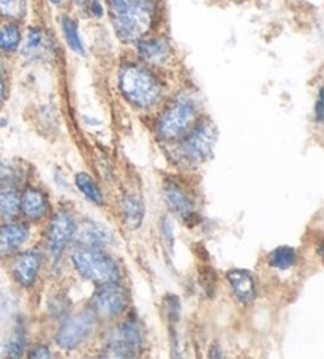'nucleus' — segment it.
<instances>
[{
	"mask_svg": "<svg viewBox=\"0 0 324 359\" xmlns=\"http://www.w3.org/2000/svg\"><path fill=\"white\" fill-rule=\"evenodd\" d=\"M227 280L229 288L234 294V298L248 304L257 296V285H255V278L252 272L245 269H233L227 274Z\"/></svg>",
	"mask_w": 324,
	"mask_h": 359,
	"instance_id": "obj_15",
	"label": "nucleus"
},
{
	"mask_svg": "<svg viewBox=\"0 0 324 359\" xmlns=\"http://www.w3.org/2000/svg\"><path fill=\"white\" fill-rule=\"evenodd\" d=\"M20 212V194L15 187L13 175L2 171L0 172V217L13 219Z\"/></svg>",
	"mask_w": 324,
	"mask_h": 359,
	"instance_id": "obj_14",
	"label": "nucleus"
},
{
	"mask_svg": "<svg viewBox=\"0 0 324 359\" xmlns=\"http://www.w3.org/2000/svg\"><path fill=\"white\" fill-rule=\"evenodd\" d=\"M196 102L190 94H179L161 111L157 119V135L161 140L173 141L182 136L196 117Z\"/></svg>",
	"mask_w": 324,
	"mask_h": 359,
	"instance_id": "obj_4",
	"label": "nucleus"
},
{
	"mask_svg": "<svg viewBox=\"0 0 324 359\" xmlns=\"http://www.w3.org/2000/svg\"><path fill=\"white\" fill-rule=\"evenodd\" d=\"M113 29L123 43H136L152 29L157 0H106Z\"/></svg>",
	"mask_w": 324,
	"mask_h": 359,
	"instance_id": "obj_1",
	"label": "nucleus"
},
{
	"mask_svg": "<svg viewBox=\"0 0 324 359\" xmlns=\"http://www.w3.org/2000/svg\"><path fill=\"white\" fill-rule=\"evenodd\" d=\"M160 231H161V236H163L165 243L168 245V249H170V252H173V247H174V230H173V225H171L170 217H165L163 220H161Z\"/></svg>",
	"mask_w": 324,
	"mask_h": 359,
	"instance_id": "obj_26",
	"label": "nucleus"
},
{
	"mask_svg": "<svg viewBox=\"0 0 324 359\" xmlns=\"http://www.w3.org/2000/svg\"><path fill=\"white\" fill-rule=\"evenodd\" d=\"M74 184H76L78 190L87 198V200L93 204H97V206H102L103 204L102 190L98 189L97 182L93 181L87 172H78L76 177H74Z\"/></svg>",
	"mask_w": 324,
	"mask_h": 359,
	"instance_id": "obj_23",
	"label": "nucleus"
},
{
	"mask_svg": "<svg viewBox=\"0 0 324 359\" xmlns=\"http://www.w3.org/2000/svg\"><path fill=\"white\" fill-rule=\"evenodd\" d=\"M21 29L15 22H7L0 26V51L15 53L21 45Z\"/></svg>",
	"mask_w": 324,
	"mask_h": 359,
	"instance_id": "obj_22",
	"label": "nucleus"
},
{
	"mask_svg": "<svg viewBox=\"0 0 324 359\" xmlns=\"http://www.w3.org/2000/svg\"><path fill=\"white\" fill-rule=\"evenodd\" d=\"M78 241L84 247H97V249H102L103 245L109 243V234L102 225L86 224L78 233Z\"/></svg>",
	"mask_w": 324,
	"mask_h": 359,
	"instance_id": "obj_19",
	"label": "nucleus"
},
{
	"mask_svg": "<svg viewBox=\"0 0 324 359\" xmlns=\"http://www.w3.org/2000/svg\"><path fill=\"white\" fill-rule=\"evenodd\" d=\"M60 29H62V35H64L67 46L72 49L73 53H76L79 55L86 54L84 49V43L81 40L79 30H78V24L72 20L70 16H62L60 18Z\"/></svg>",
	"mask_w": 324,
	"mask_h": 359,
	"instance_id": "obj_20",
	"label": "nucleus"
},
{
	"mask_svg": "<svg viewBox=\"0 0 324 359\" xmlns=\"http://www.w3.org/2000/svg\"><path fill=\"white\" fill-rule=\"evenodd\" d=\"M165 201L174 215L180 220L189 222L195 215V204L191 198L176 184H170L165 187Z\"/></svg>",
	"mask_w": 324,
	"mask_h": 359,
	"instance_id": "obj_17",
	"label": "nucleus"
},
{
	"mask_svg": "<svg viewBox=\"0 0 324 359\" xmlns=\"http://www.w3.org/2000/svg\"><path fill=\"white\" fill-rule=\"evenodd\" d=\"M182 136L184 138L177 146L179 160L193 165L204 162L210 156L217 141V132L210 122H199Z\"/></svg>",
	"mask_w": 324,
	"mask_h": 359,
	"instance_id": "obj_5",
	"label": "nucleus"
},
{
	"mask_svg": "<svg viewBox=\"0 0 324 359\" xmlns=\"http://www.w3.org/2000/svg\"><path fill=\"white\" fill-rule=\"evenodd\" d=\"M97 318L92 312H79L62 323L58 334H55V342L62 350H74L90 337L95 330Z\"/></svg>",
	"mask_w": 324,
	"mask_h": 359,
	"instance_id": "obj_6",
	"label": "nucleus"
},
{
	"mask_svg": "<svg viewBox=\"0 0 324 359\" xmlns=\"http://www.w3.org/2000/svg\"><path fill=\"white\" fill-rule=\"evenodd\" d=\"M72 262L78 274L95 285L119 282L121 272L114 259L97 247H81L72 253Z\"/></svg>",
	"mask_w": 324,
	"mask_h": 359,
	"instance_id": "obj_3",
	"label": "nucleus"
},
{
	"mask_svg": "<svg viewBox=\"0 0 324 359\" xmlns=\"http://www.w3.org/2000/svg\"><path fill=\"white\" fill-rule=\"evenodd\" d=\"M27 10V0H0V18L18 21L24 18Z\"/></svg>",
	"mask_w": 324,
	"mask_h": 359,
	"instance_id": "obj_24",
	"label": "nucleus"
},
{
	"mask_svg": "<svg viewBox=\"0 0 324 359\" xmlns=\"http://www.w3.org/2000/svg\"><path fill=\"white\" fill-rule=\"evenodd\" d=\"M5 98H7V81H5L4 68L0 65V108L5 103Z\"/></svg>",
	"mask_w": 324,
	"mask_h": 359,
	"instance_id": "obj_28",
	"label": "nucleus"
},
{
	"mask_svg": "<svg viewBox=\"0 0 324 359\" xmlns=\"http://www.w3.org/2000/svg\"><path fill=\"white\" fill-rule=\"evenodd\" d=\"M30 230L26 224H5L0 226V257H8L27 243Z\"/></svg>",
	"mask_w": 324,
	"mask_h": 359,
	"instance_id": "obj_13",
	"label": "nucleus"
},
{
	"mask_svg": "<svg viewBox=\"0 0 324 359\" xmlns=\"http://www.w3.org/2000/svg\"><path fill=\"white\" fill-rule=\"evenodd\" d=\"M315 116H316V121H318V122L323 121V98H321V92H320V94H318V98H316Z\"/></svg>",
	"mask_w": 324,
	"mask_h": 359,
	"instance_id": "obj_29",
	"label": "nucleus"
},
{
	"mask_svg": "<svg viewBox=\"0 0 324 359\" xmlns=\"http://www.w3.org/2000/svg\"><path fill=\"white\" fill-rule=\"evenodd\" d=\"M49 4H53V5H60L62 4V0H48Z\"/></svg>",
	"mask_w": 324,
	"mask_h": 359,
	"instance_id": "obj_30",
	"label": "nucleus"
},
{
	"mask_svg": "<svg viewBox=\"0 0 324 359\" xmlns=\"http://www.w3.org/2000/svg\"><path fill=\"white\" fill-rule=\"evenodd\" d=\"M41 268V253L39 250H27L22 252L18 257L13 266H11V274L15 280L22 285L24 288H30L35 283L36 277Z\"/></svg>",
	"mask_w": 324,
	"mask_h": 359,
	"instance_id": "obj_10",
	"label": "nucleus"
},
{
	"mask_svg": "<svg viewBox=\"0 0 324 359\" xmlns=\"http://www.w3.org/2000/svg\"><path fill=\"white\" fill-rule=\"evenodd\" d=\"M20 209L29 220L39 222L48 212V196L40 189L27 187L20 195Z\"/></svg>",
	"mask_w": 324,
	"mask_h": 359,
	"instance_id": "obj_16",
	"label": "nucleus"
},
{
	"mask_svg": "<svg viewBox=\"0 0 324 359\" xmlns=\"http://www.w3.org/2000/svg\"><path fill=\"white\" fill-rule=\"evenodd\" d=\"M117 88L126 102L138 109L154 108L163 94L158 76L138 62H127L121 67Z\"/></svg>",
	"mask_w": 324,
	"mask_h": 359,
	"instance_id": "obj_2",
	"label": "nucleus"
},
{
	"mask_svg": "<svg viewBox=\"0 0 324 359\" xmlns=\"http://www.w3.org/2000/svg\"><path fill=\"white\" fill-rule=\"evenodd\" d=\"M142 334L135 321H126L106 339V351L113 358H133L141 350Z\"/></svg>",
	"mask_w": 324,
	"mask_h": 359,
	"instance_id": "obj_7",
	"label": "nucleus"
},
{
	"mask_svg": "<svg viewBox=\"0 0 324 359\" xmlns=\"http://www.w3.org/2000/svg\"><path fill=\"white\" fill-rule=\"evenodd\" d=\"M121 210L123 215V220L130 228H140L142 224V219H144V206H142V201L140 196L135 194H126L121 200Z\"/></svg>",
	"mask_w": 324,
	"mask_h": 359,
	"instance_id": "obj_18",
	"label": "nucleus"
},
{
	"mask_svg": "<svg viewBox=\"0 0 324 359\" xmlns=\"http://www.w3.org/2000/svg\"><path fill=\"white\" fill-rule=\"evenodd\" d=\"M136 49H138L140 57L147 65H163L171 57V46L161 36H147L136 41Z\"/></svg>",
	"mask_w": 324,
	"mask_h": 359,
	"instance_id": "obj_11",
	"label": "nucleus"
},
{
	"mask_svg": "<svg viewBox=\"0 0 324 359\" xmlns=\"http://www.w3.org/2000/svg\"><path fill=\"white\" fill-rule=\"evenodd\" d=\"M128 302V296L126 290L119 287V282L100 285L97 293L93 294L92 306L93 312L100 317L114 318L126 311Z\"/></svg>",
	"mask_w": 324,
	"mask_h": 359,
	"instance_id": "obj_9",
	"label": "nucleus"
},
{
	"mask_svg": "<svg viewBox=\"0 0 324 359\" xmlns=\"http://www.w3.org/2000/svg\"><path fill=\"white\" fill-rule=\"evenodd\" d=\"M74 231H76V225H74L73 215L68 210L55 212L51 222H49L46 234V249L49 257L53 259H59L68 244L72 243Z\"/></svg>",
	"mask_w": 324,
	"mask_h": 359,
	"instance_id": "obj_8",
	"label": "nucleus"
},
{
	"mask_svg": "<svg viewBox=\"0 0 324 359\" xmlns=\"http://www.w3.org/2000/svg\"><path fill=\"white\" fill-rule=\"evenodd\" d=\"M297 263V252L292 247H277L267 255V264L274 269L288 271Z\"/></svg>",
	"mask_w": 324,
	"mask_h": 359,
	"instance_id": "obj_21",
	"label": "nucleus"
},
{
	"mask_svg": "<svg viewBox=\"0 0 324 359\" xmlns=\"http://www.w3.org/2000/svg\"><path fill=\"white\" fill-rule=\"evenodd\" d=\"M24 348H26V336H24L22 330H16L13 336L10 337L7 345H5V356L20 358Z\"/></svg>",
	"mask_w": 324,
	"mask_h": 359,
	"instance_id": "obj_25",
	"label": "nucleus"
},
{
	"mask_svg": "<svg viewBox=\"0 0 324 359\" xmlns=\"http://www.w3.org/2000/svg\"><path fill=\"white\" fill-rule=\"evenodd\" d=\"M30 358H51V353H49V348L46 345H35L32 350L29 353Z\"/></svg>",
	"mask_w": 324,
	"mask_h": 359,
	"instance_id": "obj_27",
	"label": "nucleus"
},
{
	"mask_svg": "<svg viewBox=\"0 0 324 359\" xmlns=\"http://www.w3.org/2000/svg\"><path fill=\"white\" fill-rule=\"evenodd\" d=\"M55 51L54 41L51 36L48 35L46 30L41 27H30L27 30L26 40H24L22 53L30 60H39L46 59L49 55H53Z\"/></svg>",
	"mask_w": 324,
	"mask_h": 359,
	"instance_id": "obj_12",
	"label": "nucleus"
}]
</instances>
